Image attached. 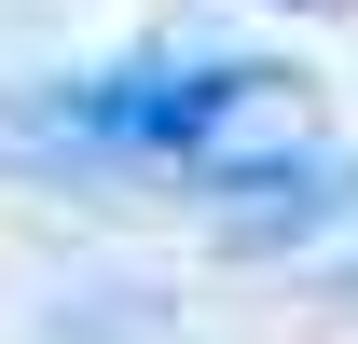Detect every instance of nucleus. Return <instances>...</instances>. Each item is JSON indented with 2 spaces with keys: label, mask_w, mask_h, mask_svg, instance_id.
I'll use <instances>...</instances> for the list:
<instances>
[{
  "label": "nucleus",
  "mask_w": 358,
  "mask_h": 344,
  "mask_svg": "<svg viewBox=\"0 0 358 344\" xmlns=\"http://www.w3.org/2000/svg\"><path fill=\"white\" fill-rule=\"evenodd\" d=\"M28 124L42 138H96V152H166L193 179L262 193V179H289L317 152V96L275 55H152V69H96V83L42 96Z\"/></svg>",
  "instance_id": "nucleus-1"
},
{
  "label": "nucleus",
  "mask_w": 358,
  "mask_h": 344,
  "mask_svg": "<svg viewBox=\"0 0 358 344\" xmlns=\"http://www.w3.org/2000/svg\"><path fill=\"white\" fill-rule=\"evenodd\" d=\"M262 14H358V0H262Z\"/></svg>",
  "instance_id": "nucleus-2"
},
{
  "label": "nucleus",
  "mask_w": 358,
  "mask_h": 344,
  "mask_svg": "<svg viewBox=\"0 0 358 344\" xmlns=\"http://www.w3.org/2000/svg\"><path fill=\"white\" fill-rule=\"evenodd\" d=\"M345 303H358V261H345Z\"/></svg>",
  "instance_id": "nucleus-3"
}]
</instances>
